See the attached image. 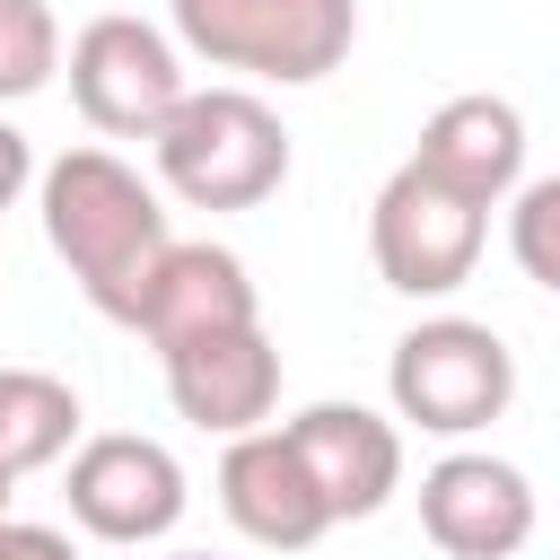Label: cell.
Returning a JSON list of instances; mask_svg holds the SVG:
<instances>
[{"label":"cell","mask_w":560,"mask_h":560,"mask_svg":"<svg viewBox=\"0 0 560 560\" xmlns=\"http://www.w3.org/2000/svg\"><path fill=\"white\" fill-rule=\"evenodd\" d=\"M44 245L70 262V280L96 315L131 324L140 298H149V271L175 236H166L158 192L114 149H61L44 166Z\"/></svg>","instance_id":"obj_1"},{"label":"cell","mask_w":560,"mask_h":560,"mask_svg":"<svg viewBox=\"0 0 560 560\" xmlns=\"http://www.w3.org/2000/svg\"><path fill=\"white\" fill-rule=\"evenodd\" d=\"M158 175L192 210H254L289 175V131L254 88H184L158 122Z\"/></svg>","instance_id":"obj_2"},{"label":"cell","mask_w":560,"mask_h":560,"mask_svg":"<svg viewBox=\"0 0 560 560\" xmlns=\"http://www.w3.org/2000/svg\"><path fill=\"white\" fill-rule=\"evenodd\" d=\"M175 44L210 70H245V79H280V88H315L350 61L359 44V9L350 0H166Z\"/></svg>","instance_id":"obj_3"},{"label":"cell","mask_w":560,"mask_h":560,"mask_svg":"<svg viewBox=\"0 0 560 560\" xmlns=\"http://www.w3.org/2000/svg\"><path fill=\"white\" fill-rule=\"evenodd\" d=\"M385 394H394V420L429 429V438H472L508 411L516 394V359L490 324L472 315H429L394 341V368H385Z\"/></svg>","instance_id":"obj_4"},{"label":"cell","mask_w":560,"mask_h":560,"mask_svg":"<svg viewBox=\"0 0 560 560\" xmlns=\"http://www.w3.org/2000/svg\"><path fill=\"white\" fill-rule=\"evenodd\" d=\"M481 228L490 210H472L464 192H446L420 158H402L368 210V254H376V280L402 289V298H446L472 280L481 262Z\"/></svg>","instance_id":"obj_5"},{"label":"cell","mask_w":560,"mask_h":560,"mask_svg":"<svg viewBox=\"0 0 560 560\" xmlns=\"http://www.w3.org/2000/svg\"><path fill=\"white\" fill-rule=\"evenodd\" d=\"M70 105L105 140H158V122L184 105V61L149 18H88L70 44Z\"/></svg>","instance_id":"obj_6"},{"label":"cell","mask_w":560,"mask_h":560,"mask_svg":"<svg viewBox=\"0 0 560 560\" xmlns=\"http://www.w3.org/2000/svg\"><path fill=\"white\" fill-rule=\"evenodd\" d=\"M70 516L96 534V542H166L175 516H184V464L158 446V438H88L70 455Z\"/></svg>","instance_id":"obj_7"},{"label":"cell","mask_w":560,"mask_h":560,"mask_svg":"<svg viewBox=\"0 0 560 560\" xmlns=\"http://www.w3.org/2000/svg\"><path fill=\"white\" fill-rule=\"evenodd\" d=\"M420 534L446 560H516L534 534V481L499 455H438L420 472Z\"/></svg>","instance_id":"obj_8"},{"label":"cell","mask_w":560,"mask_h":560,"mask_svg":"<svg viewBox=\"0 0 560 560\" xmlns=\"http://www.w3.org/2000/svg\"><path fill=\"white\" fill-rule=\"evenodd\" d=\"M315 481V499L341 516H376L394 490H402V429L368 402H306L289 429H280Z\"/></svg>","instance_id":"obj_9"},{"label":"cell","mask_w":560,"mask_h":560,"mask_svg":"<svg viewBox=\"0 0 560 560\" xmlns=\"http://www.w3.org/2000/svg\"><path fill=\"white\" fill-rule=\"evenodd\" d=\"M166 394H175V411H184L192 429H210V438H254V429L271 420V402H280V350H271L262 324L184 341V350H166Z\"/></svg>","instance_id":"obj_10"},{"label":"cell","mask_w":560,"mask_h":560,"mask_svg":"<svg viewBox=\"0 0 560 560\" xmlns=\"http://www.w3.org/2000/svg\"><path fill=\"white\" fill-rule=\"evenodd\" d=\"M219 508H228V525H236L245 542H262V551H306V542H324V525H332V508L315 499V481H306V464H298V446H289L280 429L228 438V455H219Z\"/></svg>","instance_id":"obj_11"},{"label":"cell","mask_w":560,"mask_h":560,"mask_svg":"<svg viewBox=\"0 0 560 560\" xmlns=\"http://www.w3.org/2000/svg\"><path fill=\"white\" fill-rule=\"evenodd\" d=\"M446 192H464L472 210H499L508 192H516V175H525V114L508 105V96H490V88H472V96H446L429 122H420V149H411Z\"/></svg>","instance_id":"obj_12"},{"label":"cell","mask_w":560,"mask_h":560,"mask_svg":"<svg viewBox=\"0 0 560 560\" xmlns=\"http://www.w3.org/2000/svg\"><path fill=\"white\" fill-rule=\"evenodd\" d=\"M131 324H140L158 350H184V341L262 324V306H254V280H245V262H236L228 245H166Z\"/></svg>","instance_id":"obj_13"},{"label":"cell","mask_w":560,"mask_h":560,"mask_svg":"<svg viewBox=\"0 0 560 560\" xmlns=\"http://www.w3.org/2000/svg\"><path fill=\"white\" fill-rule=\"evenodd\" d=\"M79 438V394L44 368H0V472H44Z\"/></svg>","instance_id":"obj_14"},{"label":"cell","mask_w":560,"mask_h":560,"mask_svg":"<svg viewBox=\"0 0 560 560\" xmlns=\"http://www.w3.org/2000/svg\"><path fill=\"white\" fill-rule=\"evenodd\" d=\"M61 70V18L52 0H0V105L52 88Z\"/></svg>","instance_id":"obj_15"},{"label":"cell","mask_w":560,"mask_h":560,"mask_svg":"<svg viewBox=\"0 0 560 560\" xmlns=\"http://www.w3.org/2000/svg\"><path fill=\"white\" fill-rule=\"evenodd\" d=\"M508 254H516V271H525L534 289L560 298V175H542V184L516 192V210H508Z\"/></svg>","instance_id":"obj_16"},{"label":"cell","mask_w":560,"mask_h":560,"mask_svg":"<svg viewBox=\"0 0 560 560\" xmlns=\"http://www.w3.org/2000/svg\"><path fill=\"white\" fill-rule=\"evenodd\" d=\"M35 184V149H26V131L18 122H0V210H18V192Z\"/></svg>","instance_id":"obj_17"},{"label":"cell","mask_w":560,"mask_h":560,"mask_svg":"<svg viewBox=\"0 0 560 560\" xmlns=\"http://www.w3.org/2000/svg\"><path fill=\"white\" fill-rule=\"evenodd\" d=\"M0 560H79V551L52 525H0Z\"/></svg>","instance_id":"obj_18"},{"label":"cell","mask_w":560,"mask_h":560,"mask_svg":"<svg viewBox=\"0 0 560 560\" xmlns=\"http://www.w3.org/2000/svg\"><path fill=\"white\" fill-rule=\"evenodd\" d=\"M0 516H9V472H0Z\"/></svg>","instance_id":"obj_19"},{"label":"cell","mask_w":560,"mask_h":560,"mask_svg":"<svg viewBox=\"0 0 560 560\" xmlns=\"http://www.w3.org/2000/svg\"><path fill=\"white\" fill-rule=\"evenodd\" d=\"M175 560H201V551H175Z\"/></svg>","instance_id":"obj_20"},{"label":"cell","mask_w":560,"mask_h":560,"mask_svg":"<svg viewBox=\"0 0 560 560\" xmlns=\"http://www.w3.org/2000/svg\"><path fill=\"white\" fill-rule=\"evenodd\" d=\"M0 525H9V516H0Z\"/></svg>","instance_id":"obj_21"}]
</instances>
